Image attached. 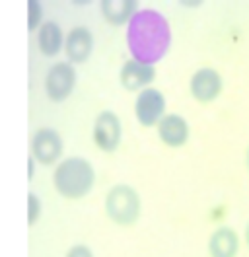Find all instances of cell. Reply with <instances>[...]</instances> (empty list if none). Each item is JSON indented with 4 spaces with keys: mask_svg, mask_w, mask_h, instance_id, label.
<instances>
[{
    "mask_svg": "<svg viewBox=\"0 0 249 257\" xmlns=\"http://www.w3.org/2000/svg\"><path fill=\"white\" fill-rule=\"evenodd\" d=\"M156 78V70L154 66L150 64L139 63L135 59L127 61L121 68V74H119V80L123 84L127 90L131 92H137V90H144L148 88Z\"/></svg>",
    "mask_w": 249,
    "mask_h": 257,
    "instance_id": "ba28073f",
    "label": "cell"
},
{
    "mask_svg": "<svg viewBox=\"0 0 249 257\" xmlns=\"http://www.w3.org/2000/svg\"><path fill=\"white\" fill-rule=\"evenodd\" d=\"M62 35L61 30L55 26V24H49L45 30H43V35H41V45L47 53H57L59 47H61Z\"/></svg>",
    "mask_w": 249,
    "mask_h": 257,
    "instance_id": "4fadbf2b",
    "label": "cell"
},
{
    "mask_svg": "<svg viewBox=\"0 0 249 257\" xmlns=\"http://www.w3.org/2000/svg\"><path fill=\"white\" fill-rule=\"evenodd\" d=\"M107 216L119 226H133L140 218V195L131 185H115L105 197Z\"/></svg>",
    "mask_w": 249,
    "mask_h": 257,
    "instance_id": "3957f363",
    "label": "cell"
},
{
    "mask_svg": "<svg viewBox=\"0 0 249 257\" xmlns=\"http://www.w3.org/2000/svg\"><path fill=\"white\" fill-rule=\"evenodd\" d=\"M239 251V236L230 226H220L208 240L210 257H235Z\"/></svg>",
    "mask_w": 249,
    "mask_h": 257,
    "instance_id": "9c48e42d",
    "label": "cell"
},
{
    "mask_svg": "<svg viewBox=\"0 0 249 257\" xmlns=\"http://www.w3.org/2000/svg\"><path fill=\"white\" fill-rule=\"evenodd\" d=\"M158 137L170 148H181L189 141V123L177 113H168L158 121Z\"/></svg>",
    "mask_w": 249,
    "mask_h": 257,
    "instance_id": "52a82bcc",
    "label": "cell"
},
{
    "mask_svg": "<svg viewBox=\"0 0 249 257\" xmlns=\"http://www.w3.org/2000/svg\"><path fill=\"white\" fill-rule=\"evenodd\" d=\"M222 88H224V82L220 72L208 66L199 68L189 82V92L199 103H212L222 94Z\"/></svg>",
    "mask_w": 249,
    "mask_h": 257,
    "instance_id": "5b68a950",
    "label": "cell"
},
{
    "mask_svg": "<svg viewBox=\"0 0 249 257\" xmlns=\"http://www.w3.org/2000/svg\"><path fill=\"white\" fill-rule=\"evenodd\" d=\"M137 8H139V4L135 0H105V2H101L103 16L113 26L129 24V20L135 16Z\"/></svg>",
    "mask_w": 249,
    "mask_h": 257,
    "instance_id": "30bf717a",
    "label": "cell"
},
{
    "mask_svg": "<svg viewBox=\"0 0 249 257\" xmlns=\"http://www.w3.org/2000/svg\"><path fill=\"white\" fill-rule=\"evenodd\" d=\"M135 115L142 127H156L166 115V97L158 88L140 90L135 101Z\"/></svg>",
    "mask_w": 249,
    "mask_h": 257,
    "instance_id": "277c9868",
    "label": "cell"
},
{
    "mask_svg": "<svg viewBox=\"0 0 249 257\" xmlns=\"http://www.w3.org/2000/svg\"><path fill=\"white\" fill-rule=\"evenodd\" d=\"M127 43L135 61L154 66L160 63L171 45L168 20L158 10H137L127 26Z\"/></svg>",
    "mask_w": 249,
    "mask_h": 257,
    "instance_id": "6da1fadb",
    "label": "cell"
},
{
    "mask_svg": "<svg viewBox=\"0 0 249 257\" xmlns=\"http://www.w3.org/2000/svg\"><path fill=\"white\" fill-rule=\"evenodd\" d=\"M93 141L103 152H113L121 143V121L113 111H103L93 125Z\"/></svg>",
    "mask_w": 249,
    "mask_h": 257,
    "instance_id": "8992f818",
    "label": "cell"
},
{
    "mask_svg": "<svg viewBox=\"0 0 249 257\" xmlns=\"http://www.w3.org/2000/svg\"><path fill=\"white\" fill-rule=\"evenodd\" d=\"M93 179H95L93 168L90 166V162L84 160V158L66 160L55 174V183H57L59 191L70 199L84 197L92 189Z\"/></svg>",
    "mask_w": 249,
    "mask_h": 257,
    "instance_id": "7a4b0ae2",
    "label": "cell"
},
{
    "mask_svg": "<svg viewBox=\"0 0 249 257\" xmlns=\"http://www.w3.org/2000/svg\"><path fill=\"white\" fill-rule=\"evenodd\" d=\"M245 164H247V170H249V148H247V154H245Z\"/></svg>",
    "mask_w": 249,
    "mask_h": 257,
    "instance_id": "2e32d148",
    "label": "cell"
},
{
    "mask_svg": "<svg viewBox=\"0 0 249 257\" xmlns=\"http://www.w3.org/2000/svg\"><path fill=\"white\" fill-rule=\"evenodd\" d=\"M74 86V70L72 66L68 64H59L53 68L51 76H49V90H51V96L61 99L70 94Z\"/></svg>",
    "mask_w": 249,
    "mask_h": 257,
    "instance_id": "7c38bea8",
    "label": "cell"
},
{
    "mask_svg": "<svg viewBox=\"0 0 249 257\" xmlns=\"http://www.w3.org/2000/svg\"><path fill=\"white\" fill-rule=\"evenodd\" d=\"M68 257H93V253L88 249V247L80 245V247H74V249L68 253Z\"/></svg>",
    "mask_w": 249,
    "mask_h": 257,
    "instance_id": "5bb4252c",
    "label": "cell"
},
{
    "mask_svg": "<svg viewBox=\"0 0 249 257\" xmlns=\"http://www.w3.org/2000/svg\"><path fill=\"white\" fill-rule=\"evenodd\" d=\"M245 243H247V247H249V222H247V226H245Z\"/></svg>",
    "mask_w": 249,
    "mask_h": 257,
    "instance_id": "9a60e30c",
    "label": "cell"
},
{
    "mask_svg": "<svg viewBox=\"0 0 249 257\" xmlns=\"http://www.w3.org/2000/svg\"><path fill=\"white\" fill-rule=\"evenodd\" d=\"M93 47V39L92 33L88 32L86 28H78L74 32L68 35V41H66V53L72 61L82 63L90 57Z\"/></svg>",
    "mask_w": 249,
    "mask_h": 257,
    "instance_id": "8fae6325",
    "label": "cell"
}]
</instances>
